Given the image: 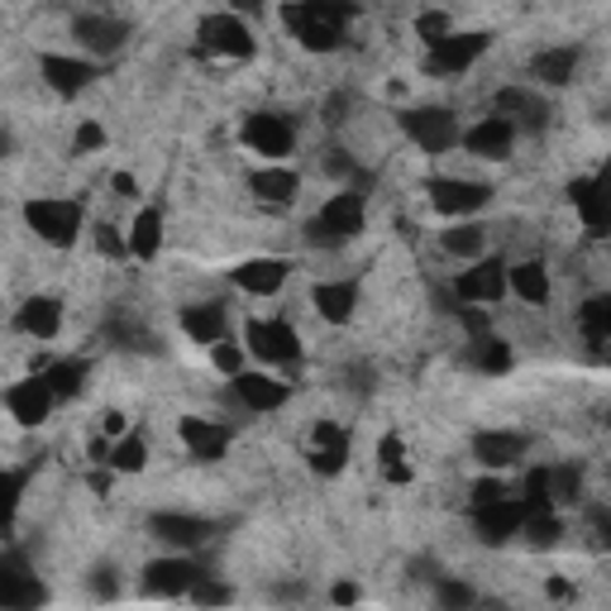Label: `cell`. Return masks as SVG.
Returning <instances> with one entry per match:
<instances>
[{
	"mask_svg": "<svg viewBox=\"0 0 611 611\" xmlns=\"http://www.w3.org/2000/svg\"><path fill=\"white\" fill-rule=\"evenodd\" d=\"M359 14L353 0H287L282 6V24L292 29V39L311 53H330L344 39V24Z\"/></svg>",
	"mask_w": 611,
	"mask_h": 611,
	"instance_id": "6da1fadb",
	"label": "cell"
},
{
	"mask_svg": "<svg viewBox=\"0 0 611 611\" xmlns=\"http://www.w3.org/2000/svg\"><path fill=\"white\" fill-rule=\"evenodd\" d=\"M359 230H363V191L344 187L320 206L311 224H306V239H311L315 249H344V239H353Z\"/></svg>",
	"mask_w": 611,
	"mask_h": 611,
	"instance_id": "7a4b0ae2",
	"label": "cell"
},
{
	"mask_svg": "<svg viewBox=\"0 0 611 611\" xmlns=\"http://www.w3.org/2000/svg\"><path fill=\"white\" fill-rule=\"evenodd\" d=\"M82 206L77 201H58V197H43V201H29L24 206V224L34 230L43 244L53 249H72L77 234H82Z\"/></svg>",
	"mask_w": 611,
	"mask_h": 611,
	"instance_id": "3957f363",
	"label": "cell"
},
{
	"mask_svg": "<svg viewBox=\"0 0 611 611\" xmlns=\"http://www.w3.org/2000/svg\"><path fill=\"white\" fill-rule=\"evenodd\" d=\"M401 130H407L411 143H421V153H444L459 143V120L454 110L444 106H415L401 116Z\"/></svg>",
	"mask_w": 611,
	"mask_h": 611,
	"instance_id": "277c9868",
	"label": "cell"
},
{
	"mask_svg": "<svg viewBox=\"0 0 611 611\" xmlns=\"http://www.w3.org/2000/svg\"><path fill=\"white\" fill-rule=\"evenodd\" d=\"M197 39L206 53H216V58H253V34H249V24L239 20L234 10H220V14H206V20L197 24Z\"/></svg>",
	"mask_w": 611,
	"mask_h": 611,
	"instance_id": "5b68a950",
	"label": "cell"
},
{
	"mask_svg": "<svg viewBox=\"0 0 611 611\" xmlns=\"http://www.w3.org/2000/svg\"><path fill=\"white\" fill-rule=\"evenodd\" d=\"M425 48H430V53H425V72L430 77H459V72H469L482 53H488V34H454V29H449L444 39L425 43Z\"/></svg>",
	"mask_w": 611,
	"mask_h": 611,
	"instance_id": "8992f818",
	"label": "cell"
},
{
	"mask_svg": "<svg viewBox=\"0 0 611 611\" xmlns=\"http://www.w3.org/2000/svg\"><path fill=\"white\" fill-rule=\"evenodd\" d=\"M244 340L253 349V359H263L268 368H287L301 359V340L287 320H249Z\"/></svg>",
	"mask_w": 611,
	"mask_h": 611,
	"instance_id": "52a82bcc",
	"label": "cell"
},
{
	"mask_svg": "<svg viewBox=\"0 0 611 611\" xmlns=\"http://www.w3.org/2000/svg\"><path fill=\"white\" fill-rule=\"evenodd\" d=\"M525 502L517 497H492V502H473V525L482 544H507L511 535H521Z\"/></svg>",
	"mask_w": 611,
	"mask_h": 611,
	"instance_id": "ba28073f",
	"label": "cell"
},
{
	"mask_svg": "<svg viewBox=\"0 0 611 611\" xmlns=\"http://www.w3.org/2000/svg\"><path fill=\"white\" fill-rule=\"evenodd\" d=\"M244 143L253 153H263L268 163H278V158H287L297 149V130L287 116H272V110H259V116L244 120Z\"/></svg>",
	"mask_w": 611,
	"mask_h": 611,
	"instance_id": "9c48e42d",
	"label": "cell"
},
{
	"mask_svg": "<svg viewBox=\"0 0 611 611\" xmlns=\"http://www.w3.org/2000/svg\"><path fill=\"white\" fill-rule=\"evenodd\" d=\"M425 191H430V201H435V211L449 216V220L473 216V211H482V206L492 201V187L463 182V177H435V182H425Z\"/></svg>",
	"mask_w": 611,
	"mask_h": 611,
	"instance_id": "30bf717a",
	"label": "cell"
},
{
	"mask_svg": "<svg viewBox=\"0 0 611 611\" xmlns=\"http://www.w3.org/2000/svg\"><path fill=\"white\" fill-rule=\"evenodd\" d=\"M349 430L344 425H334V421H320L311 430V444H306V463L320 473V478H334V473H344V463H349Z\"/></svg>",
	"mask_w": 611,
	"mask_h": 611,
	"instance_id": "8fae6325",
	"label": "cell"
},
{
	"mask_svg": "<svg viewBox=\"0 0 611 611\" xmlns=\"http://www.w3.org/2000/svg\"><path fill=\"white\" fill-rule=\"evenodd\" d=\"M507 297V263L502 259H482L454 282V301L463 306H497Z\"/></svg>",
	"mask_w": 611,
	"mask_h": 611,
	"instance_id": "7c38bea8",
	"label": "cell"
},
{
	"mask_svg": "<svg viewBox=\"0 0 611 611\" xmlns=\"http://www.w3.org/2000/svg\"><path fill=\"white\" fill-rule=\"evenodd\" d=\"M39 602H48L39 573H29L20 554H0V607H39Z\"/></svg>",
	"mask_w": 611,
	"mask_h": 611,
	"instance_id": "4fadbf2b",
	"label": "cell"
},
{
	"mask_svg": "<svg viewBox=\"0 0 611 611\" xmlns=\"http://www.w3.org/2000/svg\"><path fill=\"white\" fill-rule=\"evenodd\" d=\"M201 578L191 559H153L143 569V598H187V588Z\"/></svg>",
	"mask_w": 611,
	"mask_h": 611,
	"instance_id": "5bb4252c",
	"label": "cell"
},
{
	"mask_svg": "<svg viewBox=\"0 0 611 611\" xmlns=\"http://www.w3.org/2000/svg\"><path fill=\"white\" fill-rule=\"evenodd\" d=\"M492 116L511 120L517 130H540V124L550 120V106H544L530 87H502V91L492 96Z\"/></svg>",
	"mask_w": 611,
	"mask_h": 611,
	"instance_id": "9a60e30c",
	"label": "cell"
},
{
	"mask_svg": "<svg viewBox=\"0 0 611 611\" xmlns=\"http://www.w3.org/2000/svg\"><path fill=\"white\" fill-rule=\"evenodd\" d=\"M149 530L163 544H172V550H197V544L211 540V521L201 517H187V511H158V517H149Z\"/></svg>",
	"mask_w": 611,
	"mask_h": 611,
	"instance_id": "2e32d148",
	"label": "cell"
},
{
	"mask_svg": "<svg viewBox=\"0 0 611 611\" xmlns=\"http://www.w3.org/2000/svg\"><path fill=\"white\" fill-rule=\"evenodd\" d=\"M39 72H43V82L53 87L58 96L87 91L91 77H96V68H91L87 58H68V53H43V58H39Z\"/></svg>",
	"mask_w": 611,
	"mask_h": 611,
	"instance_id": "e0dca14e",
	"label": "cell"
},
{
	"mask_svg": "<svg viewBox=\"0 0 611 611\" xmlns=\"http://www.w3.org/2000/svg\"><path fill=\"white\" fill-rule=\"evenodd\" d=\"M6 407L20 425H39V421H48V411H53V392H48V382L34 373L6 392Z\"/></svg>",
	"mask_w": 611,
	"mask_h": 611,
	"instance_id": "ac0fdd59",
	"label": "cell"
},
{
	"mask_svg": "<svg viewBox=\"0 0 611 611\" xmlns=\"http://www.w3.org/2000/svg\"><path fill=\"white\" fill-rule=\"evenodd\" d=\"M72 34L82 48H91V53H116V48L130 39V24L116 20V14H77Z\"/></svg>",
	"mask_w": 611,
	"mask_h": 611,
	"instance_id": "d6986e66",
	"label": "cell"
},
{
	"mask_svg": "<svg viewBox=\"0 0 611 611\" xmlns=\"http://www.w3.org/2000/svg\"><path fill=\"white\" fill-rule=\"evenodd\" d=\"M177 430H182V444L191 449V459H201V463H216L230 449V430L220 421H206V415H187Z\"/></svg>",
	"mask_w": 611,
	"mask_h": 611,
	"instance_id": "ffe728a7",
	"label": "cell"
},
{
	"mask_svg": "<svg viewBox=\"0 0 611 611\" xmlns=\"http://www.w3.org/2000/svg\"><path fill=\"white\" fill-rule=\"evenodd\" d=\"M511 143H517V124L502 120V116H488L478 120L469 134H463V149H469L473 158H507Z\"/></svg>",
	"mask_w": 611,
	"mask_h": 611,
	"instance_id": "44dd1931",
	"label": "cell"
},
{
	"mask_svg": "<svg viewBox=\"0 0 611 611\" xmlns=\"http://www.w3.org/2000/svg\"><path fill=\"white\" fill-rule=\"evenodd\" d=\"M287 272H292V263L287 259H249V263H239L230 278L239 292H249V297H272L278 287L287 282Z\"/></svg>",
	"mask_w": 611,
	"mask_h": 611,
	"instance_id": "7402d4cb",
	"label": "cell"
},
{
	"mask_svg": "<svg viewBox=\"0 0 611 611\" xmlns=\"http://www.w3.org/2000/svg\"><path fill=\"white\" fill-rule=\"evenodd\" d=\"M525 449H530V440L511 435V430H482V435H473V459L482 469H511Z\"/></svg>",
	"mask_w": 611,
	"mask_h": 611,
	"instance_id": "603a6c76",
	"label": "cell"
},
{
	"mask_svg": "<svg viewBox=\"0 0 611 611\" xmlns=\"http://www.w3.org/2000/svg\"><path fill=\"white\" fill-rule=\"evenodd\" d=\"M234 392H239V401H244L249 411H278V407H287V397H292L287 382L268 378V373H244V368L234 373Z\"/></svg>",
	"mask_w": 611,
	"mask_h": 611,
	"instance_id": "cb8c5ba5",
	"label": "cell"
},
{
	"mask_svg": "<svg viewBox=\"0 0 611 611\" xmlns=\"http://www.w3.org/2000/svg\"><path fill=\"white\" fill-rule=\"evenodd\" d=\"M569 197L578 206V216H583L588 234H607L611 230V206H607V191H602L598 177H573Z\"/></svg>",
	"mask_w": 611,
	"mask_h": 611,
	"instance_id": "d4e9b609",
	"label": "cell"
},
{
	"mask_svg": "<svg viewBox=\"0 0 611 611\" xmlns=\"http://www.w3.org/2000/svg\"><path fill=\"white\" fill-rule=\"evenodd\" d=\"M14 325H20L29 340H53L62 330V301L58 297H29L20 306V315H14Z\"/></svg>",
	"mask_w": 611,
	"mask_h": 611,
	"instance_id": "484cf974",
	"label": "cell"
},
{
	"mask_svg": "<svg viewBox=\"0 0 611 611\" xmlns=\"http://www.w3.org/2000/svg\"><path fill=\"white\" fill-rule=\"evenodd\" d=\"M182 330L197 344H216V340H224V330H230V315H224L220 301H197L182 311Z\"/></svg>",
	"mask_w": 611,
	"mask_h": 611,
	"instance_id": "4316f807",
	"label": "cell"
},
{
	"mask_svg": "<svg viewBox=\"0 0 611 611\" xmlns=\"http://www.w3.org/2000/svg\"><path fill=\"white\" fill-rule=\"evenodd\" d=\"M311 301H315V311L330 320V325H344V320L353 315V306H359V282H320L315 292H311Z\"/></svg>",
	"mask_w": 611,
	"mask_h": 611,
	"instance_id": "83f0119b",
	"label": "cell"
},
{
	"mask_svg": "<svg viewBox=\"0 0 611 611\" xmlns=\"http://www.w3.org/2000/svg\"><path fill=\"white\" fill-rule=\"evenodd\" d=\"M87 373H91V363L87 359H58V363H43V382H48V392H53V401H68L87 388Z\"/></svg>",
	"mask_w": 611,
	"mask_h": 611,
	"instance_id": "f1b7e54d",
	"label": "cell"
},
{
	"mask_svg": "<svg viewBox=\"0 0 611 611\" xmlns=\"http://www.w3.org/2000/svg\"><path fill=\"white\" fill-rule=\"evenodd\" d=\"M158 249H163V211H158V206H143L134 230H130V253L139 263H153Z\"/></svg>",
	"mask_w": 611,
	"mask_h": 611,
	"instance_id": "f546056e",
	"label": "cell"
},
{
	"mask_svg": "<svg viewBox=\"0 0 611 611\" xmlns=\"http://www.w3.org/2000/svg\"><path fill=\"white\" fill-rule=\"evenodd\" d=\"M507 287H511V292H517L525 306H544V301H550V272H544V263H535V259L511 268V272H507Z\"/></svg>",
	"mask_w": 611,
	"mask_h": 611,
	"instance_id": "4dcf8cb0",
	"label": "cell"
},
{
	"mask_svg": "<svg viewBox=\"0 0 611 611\" xmlns=\"http://www.w3.org/2000/svg\"><path fill=\"white\" fill-rule=\"evenodd\" d=\"M530 72H535L544 87H564V82H573V72H578V48H550V53H535Z\"/></svg>",
	"mask_w": 611,
	"mask_h": 611,
	"instance_id": "1f68e13d",
	"label": "cell"
},
{
	"mask_svg": "<svg viewBox=\"0 0 611 611\" xmlns=\"http://www.w3.org/2000/svg\"><path fill=\"white\" fill-rule=\"evenodd\" d=\"M469 363L478 368V373L497 378V373H507V368H511V349H507V340H497L492 330H488V334H473V344H469Z\"/></svg>",
	"mask_w": 611,
	"mask_h": 611,
	"instance_id": "d6a6232c",
	"label": "cell"
},
{
	"mask_svg": "<svg viewBox=\"0 0 611 611\" xmlns=\"http://www.w3.org/2000/svg\"><path fill=\"white\" fill-rule=\"evenodd\" d=\"M253 191H259L263 201H272V206H287L297 197V187H301V177L292 172V168H263V172H253V182H249Z\"/></svg>",
	"mask_w": 611,
	"mask_h": 611,
	"instance_id": "836d02e7",
	"label": "cell"
},
{
	"mask_svg": "<svg viewBox=\"0 0 611 611\" xmlns=\"http://www.w3.org/2000/svg\"><path fill=\"white\" fill-rule=\"evenodd\" d=\"M578 325H583V334H588L592 349H602V344L611 340V297L583 301V311H578Z\"/></svg>",
	"mask_w": 611,
	"mask_h": 611,
	"instance_id": "e575fe53",
	"label": "cell"
},
{
	"mask_svg": "<svg viewBox=\"0 0 611 611\" xmlns=\"http://www.w3.org/2000/svg\"><path fill=\"white\" fill-rule=\"evenodd\" d=\"M106 463H110V473H139L149 463V444L139 435H120V440H110Z\"/></svg>",
	"mask_w": 611,
	"mask_h": 611,
	"instance_id": "d590c367",
	"label": "cell"
},
{
	"mask_svg": "<svg viewBox=\"0 0 611 611\" xmlns=\"http://www.w3.org/2000/svg\"><path fill=\"white\" fill-rule=\"evenodd\" d=\"M521 530L535 550H550V544H559V535H564V521H559V511H525Z\"/></svg>",
	"mask_w": 611,
	"mask_h": 611,
	"instance_id": "8d00e7d4",
	"label": "cell"
},
{
	"mask_svg": "<svg viewBox=\"0 0 611 611\" xmlns=\"http://www.w3.org/2000/svg\"><path fill=\"white\" fill-rule=\"evenodd\" d=\"M110 340H116L120 349H130V353L158 349V334H149V330H143L139 320H130V315H116V320H110Z\"/></svg>",
	"mask_w": 611,
	"mask_h": 611,
	"instance_id": "74e56055",
	"label": "cell"
},
{
	"mask_svg": "<svg viewBox=\"0 0 611 611\" xmlns=\"http://www.w3.org/2000/svg\"><path fill=\"white\" fill-rule=\"evenodd\" d=\"M482 244H488V230H482V224H454V230H444V249L459 253V259H478Z\"/></svg>",
	"mask_w": 611,
	"mask_h": 611,
	"instance_id": "f35d334b",
	"label": "cell"
},
{
	"mask_svg": "<svg viewBox=\"0 0 611 611\" xmlns=\"http://www.w3.org/2000/svg\"><path fill=\"white\" fill-rule=\"evenodd\" d=\"M378 463H382V478H388V482H411L401 435H382V444H378Z\"/></svg>",
	"mask_w": 611,
	"mask_h": 611,
	"instance_id": "ab89813d",
	"label": "cell"
},
{
	"mask_svg": "<svg viewBox=\"0 0 611 611\" xmlns=\"http://www.w3.org/2000/svg\"><path fill=\"white\" fill-rule=\"evenodd\" d=\"M20 497H24V473L0 469V530H10L14 511H20Z\"/></svg>",
	"mask_w": 611,
	"mask_h": 611,
	"instance_id": "60d3db41",
	"label": "cell"
},
{
	"mask_svg": "<svg viewBox=\"0 0 611 611\" xmlns=\"http://www.w3.org/2000/svg\"><path fill=\"white\" fill-rule=\"evenodd\" d=\"M578 492H583V473L578 469H550V502L554 507L578 502Z\"/></svg>",
	"mask_w": 611,
	"mask_h": 611,
	"instance_id": "b9f144b4",
	"label": "cell"
},
{
	"mask_svg": "<svg viewBox=\"0 0 611 611\" xmlns=\"http://www.w3.org/2000/svg\"><path fill=\"white\" fill-rule=\"evenodd\" d=\"M187 598H191V602H201V607H220V602H230V598H234V592H230V588H224V583H211V578H206V573H201V578H197V583H191V588H187Z\"/></svg>",
	"mask_w": 611,
	"mask_h": 611,
	"instance_id": "7bdbcfd3",
	"label": "cell"
},
{
	"mask_svg": "<svg viewBox=\"0 0 611 611\" xmlns=\"http://www.w3.org/2000/svg\"><path fill=\"white\" fill-rule=\"evenodd\" d=\"M415 34H421L425 43H435L449 34V14L444 10H425V14H415Z\"/></svg>",
	"mask_w": 611,
	"mask_h": 611,
	"instance_id": "ee69618b",
	"label": "cell"
},
{
	"mask_svg": "<svg viewBox=\"0 0 611 611\" xmlns=\"http://www.w3.org/2000/svg\"><path fill=\"white\" fill-rule=\"evenodd\" d=\"M211 359H216V368L220 373H239V368H244V353H239V344H230V340H216L211 344Z\"/></svg>",
	"mask_w": 611,
	"mask_h": 611,
	"instance_id": "f6af8a7d",
	"label": "cell"
},
{
	"mask_svg": "<svg viewBox=\"0 0 611 611\" xmlns=\"http://www.w3.org/2000/svg\"><path fill=\"white\" fill-rule=\"evenodd\" d=\"M96 249H101L106 259H124V253H130V244L116 234V224H96Z\"/></svg>",
	"mask_w": 611,
	"mask_h": 611,
	"instance_id": "bcb514c9",
	"label": "cell"
},
{
	"mask_svg": "<svg viewBox=\"0 0 611 611\" xmlns=\"http://www.w3.org/2000/svg\"><path fill=\"white\" fill-rule=\"evenodd\" d=\"M101 143H106V130H101V124H96V120L77 124V139H72V149H77V153H96V149H101Z\"/></svg>",
	"mask_w": 611,
	"mask_h": 611,
	"instance_id": "7dc6e473",
	"label": "cell"
},
{
	"mask_svg": "<svg viewBox=\"0 0 611 611\" xmlns=\"http://www.w3.org/2000/svg\"><path fill=\"white\" fill-rule=\"evenodd\" d=\"M469 602H473V588L444 578V583H440V607H469Z\"/></svg>",
	"mask_w": 611,
	"mask_h": 611,
	"instance_id": "c3c4849f",
	"label": "cell"
},
{
	"mask_svg": "<svg viewBox=\"0 0 611 611\" xmlns=\"http://www.w3.org/2000/svg\"><path fill=\"white\" fill-rule=\"evenodd\" d=\"M492 497H507V488H502V478H482L478 488H473V502H492Z\"/></svg>",
	"mask_w": 611,
	"mask_h": 611,
	"instance_id": "681fc988",
	"label": "cell"
},
{
	"mask_svg": "<svg viewBox=\"0 0 611 611\" xmlns=\"http://www.w3.org/2000/svg\"><path fill=\"white\" fill-rule=\"evenodd\" d=\"M91 583H96V598H116V592H120V583L110 578V569H96Z\"/></svg>",
	"mask_w": 611,
	"mask_h": 611,
	"instance_id": "f907efd6",
	"label": "cell"
},
{
	"mask_svg": "<svg viewBox=\"0 0 611 611\" xmlns=\"http://www.w3.org/2000/svg\"><path fill=\"white\" fill-rule=\"evenodd\" d=\"M344 110H349V96H330V106H325V124H340L344 120Z\"/></svg>",
	"mask_w": 611,
	"mask_h": 611,
	"instance_id": "816d5d0a",
	"label": "cell"
},
{
	"mask_svg": "<svg viewBox=\"0 0 611 611\" xmlns=\"http://www.w3.org/2000/svg\"><path fill=\"white\" fill-rule=\"evenodd\" d=\"M110 187H116V197H139V182L130 172H116V177H110Z\"/></svg>",
	"mask_w": 611,
	"mask_h": 611,
	"instance_id": "f5cc1de1",
	"label": "cell"
},
{
	"mask_svg": "<svg viewBox=\"0 0 611 611\" xmlns=\"http://www.w3.org/2000/svg\"><path fill=\"white\" fill-rule=\"evenodd\" d=\"M106 435H110V440H120V435H124V415H120V411H110V415H106Z\"/></svg>",
	"mask_w": 611,
	"mask_h": 611,
	"instance_id": "db71d44e",
	"label": "cell"
},
{
	"mask_svg": "<svg viewBox=\"0 0 611 611\" xmlns=\"http://www.w3.org/2000/svg\"><path fill=\"white\" fill-rule=\"evenodd\" d=\"M230 10L234 14H253V10H263V0H230Z\"/></svg>",
	"mask_w": 611,
	"mask_h": 611,
	"instance_id": "11a10c76",
	"label": "cell"
},
{
	"mask_svg": "<svg viewBox=\"0 0 611 611\" xmlns=\"http://www.w3.org/2000/svg\"><path fill=\"white\" fill-rule=\"evenodd\" d=\"M353 598H359V592H353L349 583H340V588H334V602H353Z\"/></svg>",
	"mask_w": 611,
	"mask_h": 611,
	"instance_id": "9f6ffc18",
	"label": "cell"
},
{
	"mask_svg": "<svg viewBox=\"0 0 611 611\" xmlns=\"http://www.w3.org/2000/svg\"><path fill=\"white\" fill-rule=\"evenodd\" d=\"M6 153H10V130L0 124V158H6Z\"/></svg>",
	"mask_w": 611,
	"mask_h": 611,
	"instance_id": "6f0895ef",
	"label": "cell"
}]
</instances>
